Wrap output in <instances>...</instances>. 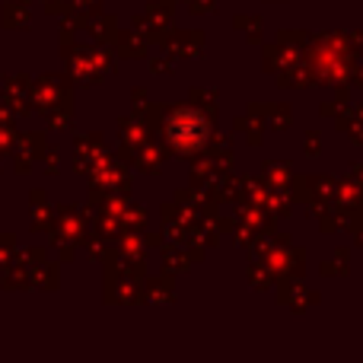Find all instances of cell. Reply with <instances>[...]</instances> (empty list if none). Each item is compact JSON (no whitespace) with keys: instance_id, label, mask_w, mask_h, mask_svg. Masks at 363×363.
Listing matches in <instances>:
<instances>
[{"instance_id":"cell-1","label":"cell","mask_w":363,"mask_h":363,"mask_svg":"<svg viewBox=\"0 0 363 363\" xmlns=\"http://www.w3.org/2000/svg\"><path fill=\"white\" fill-rule=\"evenodd\" d=\"M204 134H207V125L198 112H179L172 115L169 121V138L172 144L182 147V150H194V147L204 144Z\"/></svg>"}]
</instances>
